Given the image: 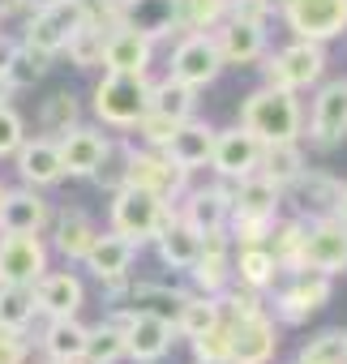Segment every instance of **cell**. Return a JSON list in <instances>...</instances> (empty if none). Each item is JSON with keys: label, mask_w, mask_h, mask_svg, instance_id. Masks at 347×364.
<instances>
[{"label": "cell", "mask_w": 347, "mask_h": 364, "mask_svg": "<svg viewBox=\"0 0 347 364\" xmlns=\"http://www.w3.org/2000/svg\"><path fill=\"white\" fill-rule=\"evenodd\" d=\"M240 124H245L262 146H270V141H300L304 112H300L296 90L257 86V90L240 103Z\"/></svg>", "instance_id": "1"}, {"label": "cell", "mask_w": 347, "mask_h": 364, "mask_svg": "<svg viewBox=\"0 0 347 364\" xmlns=\"http://www.w3.org/2000/svg\"><path fill=\"white\" fill-rule=\"evenodd\" d=\"M150 86L154 82L146 73H112V69H103V82L95 86V99H90L99 124L133 129L150 112Z\"/></svg>", "instance_id": "2"}, {"label": "cell", "mask_w": 347, "mask_h": 364, "mask_svg": "<svg viewBox=\"0 0 347 364\" xmlns=\"http://www.w3.org/2000/svg\"><path fill=\"white\" fill-rule=\"evenodd\" d=\"M171 215H176V210H171V202H163V198L150 193V189H137V185L112 189L107 223H112V232H120V236H129V240H137V245L154 240Z\"/></svg>", "instance_id": "3"}, {"label": "cell", "mask_w": 347, "mask_h": 364, "mask_svg": "<svg viewBox=\"0 0 347 364\" xmlns=\"http://www.w3.org/2000/svg\"><path fill=\"white\" fill-rule=\"evenodd\" d=\"M124 185L150 189V193H159L163 202H176V198H185V189H189V171L176 167L163 150L124 141Z\"/></svg>", "instance_id": "4"}, {"label": "cell", "mask_w": 347, "mask_h": 364, "mask_svg": "<svg viewBox=\"0 0 347 364\" xmlns=\"http://www.w3.org/2000/svg\"><path fill=\"white\" fill-rule=\"evenodd\" d=\"M262 73H266V86H283V90H309L321 82L326 73V48L313 43V39H292L287 48H279L274 56H262Z\"/></svg>", "instance_id": "5"}, {"label": "cell", "mask_w": 347, "mask_h": 364, "mask_svg": "<svg viewBox=\"0 0 347 364\" xmlns=\"http://www.w3.org/2000/svg\"><path fill=\"white\" fill-rule=\"evenodd\" d=\"M82 22H86V0H43V5L31 14V22H26L22 43L43 52V56H56V52L69 48L73 31Z\"/></svg>", "instance_id": "6"}, {"label": "cell", "mask_w": 347, "mask_h": 364, "mask_svg": "<svg viewBox=\"0 0 347 364\" xmlns=\"http://www.w3.org/2000/svg\"><path fill=\"white\" fill-rule=\"evenodd\" d=\"M223 69L228 65H223L215 31H185V39L171 48V60H167V73L176 82H185V86H193V90L210 86Z\"/></svg>", "instance_id": "7"}, {"label": "cell", "mask_w": 347, "mask_h": 364, "mask_svg": "<svg viewBox=\"0 0 347 364\" xmlns=\"http://www.w3.org/2000/svg\"><path fill=\"white\" fill-rule=\"evenodd\" d=\"M48 270L39 232H0V287H35Z\"/></svg>", "instance_id": "8"}, {"label": "cell", "mask_w": 347, "mask_h": 364, "mask_svg": "<svg viewBox=\"0 0 347 364\" xmlns=\"http://www.w3.org/2000/svg\"><path fill=\"white\" fill-rule=\"evenodd\" d=\"M112 321H120L124 330V360L133 364H159L171 351V338H176V326L150 317V313H133V309H116Z\"/></svg>", "instance_id": "9"}, {"label": "cell", "mask_w": 347, "mask_h": 364, "mask_svg": "<svg viewBox=\"0 0 347 364\" xmlns=\"http://www.w3.org/2000/svg\"><path fill=\"white\" fill-rule=\"evenodd\" d=\"M309 141L317 150H334L347 141V77L317 82L313 112H309Z\"/></svg>", "instance_id": "10"}, {"label": "cell", "mask_w": 347, "mask_h": 364, "mask_svg": "<svg viewBox=\"0 0 347 364\" xmlns=\"http://www.w3.org/2000/svg\"><path fill=\"white\" fill-rule=\"evenodd\" d=\"M283 18L296 39L330 43L347 31V0H287Z\"/></svg>", "instance_id": "11"}, {"label": "cell", "mask_w": 347, "mask_h": 364, "mask_svg": "<svg viewBox=\"0 0 347 364\" xmlns=\"http://www.w3.org/2000/svg\"><path fill=\"white\" fill-rule=\"evenodd\" d=\"M334 296V279L330 274H317V270H296L292 283L274 296V317L283 326H300L309 321L317 309H326Z\"/></svg>", "instance_id": "12"}, {"label": "cell", "mask_w": 347, "mask_h": 364, "mask_svg": "<svg viewBox=\"0 0 347 364\" xmlns=\"http://www.w3.org/2000/svg\"><path fill=\"white\" fill-rule=\"evenodd\" d=\"M304 270L317 274H347V228L334 215H317L313 223H304Z\"/></svg>", "instance_id": "13"}, {"label": "cell", "mask_w": 347, "mask_h": 364, "mask_svg": "<svg viewBox=\"0 0 347 364\" xmlns=\"http://www.w3.org/2000/svg\"><path fill=\"white\" fill-rule=\"evenodd\" d=\"M60 146V163H65V176H82V180H95L107 159H112V137L103 129H90V124H73L69 133L56 137Z\"/></svg>", "instance_id": "14"}, {"label": "cell", "mask_w": 347, "mask_h": 364, "mask_svg": "<svg viewBox=\"0 0 347 364\" xmlns=\"http://www.w3.org/2000/svg\"><path fill=\"white\" fill-rule=\"evenodd\" d=\"M274 351H279V326L266 309L232 317V355H228V364H270Z\"/></svg>", "instance_id": "15"}, {"label": "cell", "mask_w": 347, "mask_h": 364, "mask_svg": "<svg viewBox=\"0 0 347 364\" xmlns=\"http://www.w3.org/2000/svg\"><path fill=\"white\" fill-rule=\"evenodd\" d=\"M262 163V141L245 129V124H232V129H219L215 133V150H210V167L223 176V180H245L253 176Z\"/></svg>", "instance_id": "16"}, {"label": "cell", "mask_w": 347, "mask_h": 364, "mask_svg": "<svg viewBox=\"0 0 347 364\" xmlns=\"http://www.w3.org/2000/svg\"><path fill=\"white\" fill-rule=\"evenodd\" d=\"M232 249H236V245H232L228 228L202 232V253H198V262L189 266L198 291H206V296H223V291L232 287Z\"/></svg>", "instance_id": "17"}, {"label": "cell", "mask_w": 347, "mask_h": 364, "mask_svg": "<svg viewBox=\"0 0 347 364\" xmlns=\"http://www.w3.org/2000/svg\"><path fill=\"white\" fill-rule=\"evenodd\" d=\"M14 167L22 176V185L31 189H52L65 180V163H60V146L56 137H26L14 154Z\"/></svg>", "instance_id": "18"}, {"label": "cell", "mask_w": 347, "mask_h": 364, "mask_svg": "<svg viewBox=\"0 0 347 364\" xmlns=\"http://www.w3.org/2000/svg\"><path fill=\"white\" fill-rule=\"evenodd\" d=\"M279 206H283V189L274 185V180H266L262 171L236 180V189H232V219L279 223Z\"/></svg>", "instance_id": "19"}, {"label": "cell", "mask_w": 347, "mask_h": 364, "mask_svg": "<svg viewBox=\"0 0 347 364\" xmlns=\"http://www.w3.org/2000/svg\"><path fill=\"white\" fill-rule=\"evenodd\" d=\"M215 124L210 120H198V116H189V120H181L176 124V133L167 137V146H163V154L176 163V167H185L189 176L198 171V167H210V150H215Z\"/></svg>", "instance_id": "20"}, {"label": "cell", "mask_w": 347, "mask_h": 364, "mask_svg": "<svg viewBox=\"0 0 347 364\" xmlns=\"http://www.w3.org/2000/svg\"><path fill=\"white\" fill-rule=\"evenodd\" d=\"M150 56H154V39L142 35L137 26L120 22L103 35V69H112V73H146Z\"/></svg>", "instance_id": "21"}, {"label": "cell", "mask_w": 347, "mask_h": 364, "mask_svg": "<svg viewBox=\"0 0 347 364\" xmlns=\"http://www.w3.org/2000/svg\"><path fill=\"white\" fill-rule=\"evenodd\" d=\"M137 253H142L137 240H129V236H120V232L107 228V232L95 236V245L86 249L82 266H86L99 283H107V279H129V266L137 262Z\"/></svg>", "instance_id": "22"}, {"label": "cell", "mask_w": 347, "mask_h": 364, "mask_svg": "<svg viewBox=\"0 0 347 364\" xmlns=\"http://www.w3.org/2000/svg\"><path fill=\"white\" fill-rule=\"evenodd\" d=\"M35 304L39 317H78L86 304V287L73 270H43V279L35 283Z\"/></svg>", "instance_id": "23"}, {"label": "cell", "mask_w": 347, "mask_h": 364, "mask_svg": "<svg viewBox=\"0 0 347 364\" xmlns=\"http://www.w3.org/2000/svg\"><path fill=\"white\" fill-rule=\"evenodd\" d=\"M52 223V206L43 202L39 189L31 185H18V189H5L0 198V232H39Z\"/></svg>", "instance_id": "24"}, {"label": "cell", "mask_w": 347, "mask_h": 364, "mask_svg": "<svg viewBox=\"0 0 347 364\" xmlns=\"http://www.w3.org/2000/svg\"><path fill=\"white\" fill-rule=\"evenodd\" d=\"M193 232H215L228 228L232 219V189L228 185H202V189H185V202L176 210Z\"/></svg>", "instance_id": "25"}, {"label": "cell", "mask_w": 347, "mask_h": 364, "mask_svg": "<svg viewBox=\"0 0 347 364\" xmlns=\"http://www.w3.org/2000/svg\"><path fill=\"white\" fill-rule=\"evenodd\" d=\"M215 39H219L223 65H257V60L266 56V26L223 18V22L215 26Z\"/></svg>", "instance_id": "26"}, {"label": "cell", "mask_w": 347, "mask_h": 364, "mask_svg": "<svg viewBox=\"0 0 347 364\" xmlns=\"http://www.w3.org/2000/svg\"><path fill=\"white\" fill-rule=\"evenodd\" d=\"M95 236H99V228H95V219H90L86 210L65 206V210H56V215H52V245H56V253H60V257L82 262V257H86V249L95 245Z\"/></svg>", "instance_id": "27"}, {"label": "cell", "mask_w": 347, "mask_h": 364, "mask_svg": "<svg viewBox=\"0 0 347 364\" xmlns=\"http://www.w3.org/2000/svg\"><path fill=\"white\" fill-rule=\"evenodd\" d=\"M86 338H90V326H82L78 317H48V326L39 334V347H43L48 360L82 364L86 360Z\"/></svg>", "instance_id": "28"}, {"label": "cell", "mask_w": 347, "mask_h": 364, "mask_svg": "<svg viewBox=\"0 0 347 364\" xmlns=\"http://www.w3.org/2000/svg\"><path fill=\"white\" fill-rule=\"evenodd\" d=\"M154 249H159V262L171 266V270H189L202 253V232H193L181 215H171L163 223V232L154 236Z\"/></svg>", "instance_id": "29"}, {"label": "cell", "mask_w": 347, "mask_h": 364, "mask_svg": "<svg viewBox=\"0 0 347 364\" xmlns=\"http://www.w3.org/2000/svg\"><path fill=\"white\" fill-rule=\"evenodd\" d=\"M120 22L124 26H137L150 39H163L171 31H181L176 0H120Z\"/></svg>", "instance_id": "30"}, {"label": "cell", "mask_w": 347, "mask_h": 364, "mask_svg": "<svg viewBox=\"0 0 347 364\" xmlns=\"http://www.w3.org/2000/svg\"><path fill=\"white\" fill-rule=\"evenodd\" d=\"M279 274H283V270H279V262H274V253H270L266 245H245V249H236V257H232V283H240V287H249V291L274 287Z\"/></svg>", "instance_id": "31"}, {"label": "cell", "mask_w": 347, "mask_h": 364, "mask_svg": "<svg viewBox=\"0 0 347 364\" xmlns=\"http://www.w3.org/2000/svg\"><path fill=\"white\" fill-rule=\"evenodd\" d=\"M124 300H129L133 313H150V317H163V321L176 326V313H181V304L189 300V291L167 287V283H129Z\"/></svg>", "instance_id": "32"}, {"label": "cell", "mask_w": 347, "mask_h": 364, "mask_svg": "<svg viewBox=\"0 0 347 364\" xmlns=\"http://www.w3.org/2000/svg\"><path fill=\"white\" fill-rule=\"evenodd\" d=\"M257 171H262L266 180H274L279 189H292L296 180H300V171H304V150H300V141H270V146H262Z\"/></svg>", "instance_id": "33"}, {"label": "cell", "mask_w": 347, "mask_h": 364, "mask_svg": "<svg viewBox=\"0 0 347 364\" xmlns=\"http://www.w3.org/2000/svg\"><path fill=\"white\" fill-rule=\"evenodd\" d=\"M150 112H159V116H167V120H189V116H198V90L193 86H185V82H176V77H163V82H154L150 86Z\"/></svg>", "instance_id": "34"}, {"label": "cell", "mask_w": 347, "mask_h": 364, "mask_svg": "<svg viewBox=\"0 0 347 364\" xmlns=\"http://www.w3.org/2000/svg\"><path fill=\"white\" fill-rule=\"evenodd\" d=\"M266 249L274 253V262H279L283 274L304 270V219H283V223H274Z\"/></svg>", "instance_id": "35"}, {"label": "cell", "mask_w": 347, "mask_h": 364, "mask_svg": "<svg viewBox=\"0 0 347 364\" xmlns=\"http://www.w3.org/2000/svg\"><path fill=\"white\" fill-rule=\"evenodd\" d=\"M223 317V300L219 296H206V291H189V300L181 304V313H176V334L181 338H198L202 330H210L215 321Z\"/></svg>", "instance_id": "36"}, {"label": "cell", "mask_w": 347, "mask_h": 364, "mask_svg": "<svg viewBox=\"0 0 347 364\" xmlns=\"http://www.w3.org/2000/svg\"><path fill=\"white\" fill-rule=\"evenodd\" d=\"M292 189H296V198H300L304 210L313 206V219H317V215H334V202H338V189H343V185H338L334 176H321V171H309V167H304Z\"/></svg>", "instance_id": "37"}, {"label": "cell", "mask_w": 347, "mask_h": 364, "mask_svg": "<svg viewBox=\"0 0 347 364\" xmlns=\"http://www.w3.org/2000/svg\"><path fill=\"white\" fill-rule=\"evenodd\" d=\"M124 360V330L120 321H99L90 326V338H86V360L82 364H120Z\"/></svg>", "instance_id": "38"}, {"label": "cell", "mask_w": 347, "mask_h": 364, "mask_svg": "<svg viewBox=\"0 0 347 364\" xmlns=\"http://www.w3.org/2000/svg\"><path fill=\"white\" fill-rule=\"evenodd\" d=\"M48 60H52V56H43V52H35V48L18 43V48H14V56H9V65H5V82H9L14 90H31L35 82H43Z\"/></svg>", "instance_id": "39"}, {"label": "cell", "mask_w": 347, "mask_h": 364, "mask_svg": "<svg viewBox=\"0 0 347 364\" xmlns=\"http://www.w3.org/2000/svg\"><path fill=\"white\" fill-rule=\"evenodd\" d=\"M189 347H193L198 364H228V355H232V317H219L210 330L189 338Z\"/></svg>", "instance_id": "40"}, {"label": "cell", "mask_w": 347, "mask_h": 364, "mask_svg": "<svg viewBox=\"0 0 347 364\" xmlns=\"http://www.w3.org/2000/svg\"><path fill=\"white\" fill-rule=\"evenodd\" d=\"M35 317H39L35 287H0V326L31 330V321H35Z\"/></svg>", "instance_id": "41"}, {"label": "cell", "mask_w": 347, "mask_h": 364, "mask_svg": "<svg viewBox=\"0 0 347 364\" xmlns=\"http://www.w3.org/2000/svg\"><path fill=\"white\" fill-rule=\"evenodd\" d=\"M181 31H215L228 18V0H176Z\"/></svg>", "instance_id": "42"}, {"label": "cell", "mask_w": 347, "mask_h": 364, "mask_svg": "<svg viewBox=\"0 0 347 364\" xmlns=\"http://www.w3.org/2000/svg\"><path fill=\"white\" fill-rule=\"evenodd\" d=\"M103 35L107 31H99L95 22H82L78 31H73V39H69V60L78 65V69H95V65H103Z\"/></svg>", "instance_id": "43"}, {"label": "cell", "mask_w": 347, "mask_h": 364, "mask_svg": "<svg viewBox=\"0 0 347 364\" xmlns=\"http://www.w3.org/2000/svg\"><path fill=\"white\" fill-rule=\"evenodd\" d=\"M296 364H347V351H343V330H321V334H313V338L300 347Z\"/></svg>", "instance_id": "44"}, {"label": "cell", "mask_w": 347, "mask_h": 364, "mask_svg": "<svg viewBox=\"0 0 347 364\" xmlns=\"http://www.w3.org/2000/svg\"><path fill=\"white\" fill-rule=\"evenodd\" d=\"M78 116H82L78 99H73L69 90H60V95H52V99L43 103V112H39V124H43L48 133H69V129L78 124Z\"/></svg>", "instance_id": "45"}, {"label": "cell", "mask_w": 347, "mask_h": 364, "mask_svg": "<svg viewBox=\"0 0 347 364\" xmlns=\"http://www.w3.org/2000/svg\"><path fill=\"white\" fill-rule=\"evenodd\" d=\"M133 133H137V141H142V146L163 150V146H167V137L176 133V120H167V116H159V112H146V116L133 124Z\"/></svg>", "instance_id": "46"}, {"label": "cell", "mask_w": 347, "mask_h": 364, "mask_svg": "<svg viewBox=\"0 0 347 364\" xmlns=\"http://www.w3.org/2000/svg\"><path fill=\"white\" fill-rule=\"evenodd\" d=\"M22 141H26V120L9 103H0V159H14Z\"/></svg>", "instance_id": "47"}, {"label": "cell", "mask_w": 347, "mask_h": 364, "mask_svg": "<svg viewBox=\"0 0 347 364\" xmlns=\"http://www.w3.org/2000/svg\"><path fill=\"white\" fill-rule=\"evenodd\" d=\"M31 360V334L18 326H0V364H26Z\"/></svg>", "instance_id": "48"}, {"label": "cell", "mask_w": 347, "mask_h": 364, "mask_svg": "<svg viewBox=\"0 0 347 364\" xmlns=\"http://www.w3.org/2000/svg\"><path fill=\"white\" fill-rule=\"evenodd\" d=\"M274 9H279L274 0H228V18H236V22H253V26H266Z\"/></svg>", "instance_id": "49"}, {"label": "cell", "mask_w": 347, "mask_h": 364, "mask_svg": "<svg viewBox=\"0 0 347 364\" xmlns=\"http://www.w3.org/2000/svg\"><path fill=\"white\" fill-rule=\"evenodd\" d=\"M334 219H338V223L347 228V185L338 189V202H334Z\"/></svg>", "instance_id": "50"}, {"label": "cell", "mask_w": 347, "mask_h": 364, "mask_svg": "<svg viewBox=\"0 0 347 364\" xmlns=\"http://www.w3.org/2000/svg\"><path fill=\"white\" fill-rule=\"evenodd\" d=\"M14 48H18V43H9L5 35H0V73H5V65H9V56H14Z\"/></svg>", "instance_id": "51"}, {"label": "cell", "mask_w": 347, "mask_h": 364, "mask_svg": "<svg viewBox=\"0 0 347 364\" xmlns=\"http://www.w3.org/2000/svg\"><path fill=\"white\" fill-rule=\"evenodd\" d=\"M18 9H26V0H0V18H9Z\"/></svg>", "instance_id": "52"}, {"label": "cell", "mask_w": 347, "mask_h": 364, "mask_svg": "<svg viewBox=\"0 0 347 364\" xmlns=\"http://www.w3.org/2000/svg\"><path fill=\"white\" fill-rule=\"evenodd\" d=\"M343 351H347V330H343Z\"/></svg>", "instance_id": "53"}, {"label": "cell", "mask_w": 347, "mask_h": 364, "mask_svg": "<svg viewBox=\"0 0 347 364\" xmlns=\"http://www.w3.org/2000/svg\"><path fill=\"white\" fill-rule=\"evenodd\" d=\"M274 5H279V9H283V5H287V0H274Z\"/></svg>", "instance_id": "54"}, {"label": "cell", "mask_w": 347, "mask_h": 364, "mask_svg": "<svg viewBox=\"0 0 347 364\" xmlns=\"http://www.w3.org/2000/svg\"><path fill=\"white\" fill-rule=\"evenodd\" d=\"M43 364H60V360H43Z\"/></svg>", "instance_id": "55"}, {"label": "cell", "mask_w": 347, "mask_h": 364, "mask_svg": "<svg viewBox=\"0 0 347 364\" xmlns=\"http://www.w3.org/2000/svg\"><path fill=\"white\" fill-rule=\"evenodd\" d=\"M0 198H5V185H0Z\"/></svg>", "instance_id": "56"}, {"label": "cell", "mask_w": 347, "mask_h": 364, "mask_svg": "<svg viewBox=\"0 0 347 364\" xmlns=\"http://www.w3.org/2000/svg\"><path fill=\"white\" fill-rule=\"evenodd\" d=\"M99 5H103V0H99Z\"/></svg>", "instance_id": "57"}]
</instances>
